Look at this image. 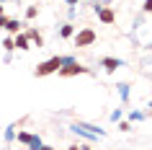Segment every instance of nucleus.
I'll return each instance as SVG.
<instances>
[{"instance_id": "nucleus-17", "label": "nucleus", "mask_w": 152, "mask_h": 150, "mask_svg": "<svg viewBox=\"0 0 152 150\" xmlns=\"http://www.w3.org/2000/svg\"><path fill=\"white\" fill-rule=\"evenodd\" d=\"M119 132H132V122H124V119H121L119 122Z\"/></svg>"}, {"instance_id": "nucleus-27", "label": "nucleus", "mask_w": 152, "mask_h": 150, "mask_svg": "<svg viewBox=\"0 0 152 150\" xmlns=\"http://www.w3.org/2000/svg\"><path fill=\"white\" fill-rule=\"evenodd\" d=\"M147 49H152V41H150V44H147Z\"/></svg>"}, {"instance_id": "nucleus-25", "label": "nucleus", "mask_w": 152, "mask_h": 150, "mask_svg": "<svg viewBox=\"0 0 152 150\" xmlns=\"http://www.w3.org/2000/svg\"><path fill=\"white\" fill-rule=\"evenodd\" d=\"M67 150H80V145H70V148H67Z\"/></svg>"}, {"instance_id": "nucleus-9", "label": "nucleus", "mask_w": 152, "mask_h": 150, "mask_svg": "<svg viewBox=\"0 0 152 150\" xmlns=\"http://www.w3.org/2000/svg\"><path fill=\"white\" fill-rule=\"evenodd\" d=\"M41 145H44V140H41L39 134H31V137H28V142H26V148H28V150H39Z\"/></svg>"}, {"instance_id": "nucleus-16", "label": "nucleus", "mask_w": 152, "mask_h": 150, "mask_svg": "<svg viewBox=\"0 0 152 150\" xmlns=\"http://www.w3.org/2000/svg\"><path fill=\"white\" fill-rule=\"evenodd\" d=\"M129 119H132V122H142V119H144V111H132Z\"/></svg>"}, {"instance_id": "nucleus-28", "label": "nucleus", "mask_w": 152, "mask_h": 150, "mask_svg": "<svg viewBox=\"0 0 152 150\" xmlns=\"http://www.w3.org/2000/svg\"><path fill=\"white\" fill-rule=\"evenodd\" d=\"M150 109H152V101H150Z\"/></svg>"}, {"instance_id": "nucleus-18", "label": "nucleus", "mask_w": 152, "mask_h": 150, "mask_svg": "<svg viewBox=\"0 0 152 150\" xmlns=\"http://www.w3.org/2000/svg\"><path fill=\"white\" fill-rule=\"evenodd\" d=\"M121 117H124V111H121V109L111 111V122H121Z\"/></svg>"}, {"instance_id": "nucleus-13", "label": "nucleus", "mask_w": 152, "mask_h": 150, "mask_svg": "<svg viewBox=\"0 0 152 150\" xmlns=\"http://www.w3.org/2000/svg\"><path fill=\"white\" fill-rule=\"evenodd\" d=\"M28 137H31V132H26V129H21V132H16V140L21 142V145H26V142H28Z\"/></svg>"}, {"instance_id": "nucleus-12", "label": "nucleus", "mask_w": 152, "mask_h": 150, "mask_svg": "<svg viewBox=\"0 0 152 150\" xmlns=\"http://www.w3.org/2000/svg\"><path fill=\"white\" fill-rule=\"evenodd\" d=\"M119 96H121V101H129V83H119Z\"/></svg>"}, {"instance_id": "nucleus-8", "label": "nucleus", "mask_w": 152, "mask_h": 150, "mask_svg": "<svg viewBox=\"0 0 152 150\" xmlns=\"http://www.w3.org/2000/svg\"><path fill=\"white\" fill-rule=\"evenodd\" d=\"M13 44H16V49H21V52L31 49V41L26 39V34H16V36H13Z\"/></svg>"}, {"instance_id": "nucleus-15", "label": "nucleus", "mask_w": 152, "mask_h": 150, "mask_svg": "<svg viewBox=\"0 0 152 150\" xmlns=\"http://www.w3.org/2000/svg\"><path fill=\"white\" fill-rule=\"evenodd\" d=\"M39 16V5H28L26 8V18H36Z\"/></svg>"}, {"instance_id": "nucleus-6", "label": "nucleus", "mask_w": 152, "mask_h": 150, "mask_svg": "<svg viewBox=\"0 0 152 150\" xmlns=\"http://www.w3.org/2000/svg\"><path fill=\"white\" fill-rule=\"evenodd\" d=\"M23 34H26V39L31 41V44H34L36 49H41V47H44V36H41V34L36 31V29H26Z\"/></svg>"}, {"instance_id": "nucleus-20", "label": "nucleus", "mask_w": 152, "mask_h": 150, "mask_svg": "<svg viewBox=\"0 0 152 150\" xmlns=\"http://www.w3.org/2000/svg\"><path fill=\"white\" fill-rule=\"evenodd\" d=\"M70 62H75V57H72V55H64L62 57V65H70Z\"/></svg>"}, {"instance_id": "nucleus-19", "label": "nucleus", "mask_w": 152, "mask_h": 150, "mask_svg": "<svg viewBox=\"0 0 152 150\" xmlns=\"http://www.w3.org/2000/svg\"><path fill=\"white\" fill-rule=\"evenodd\" d=\"M144 13H152V0H144V5H142Z\"/></svg>"}, {"instance_id": "nucleus-23", "label": "nucleus", "mask_w": 152, "mask_h": 150, "mask_svg": "<svg viewBox=\"0 0 152 150\" xmlns=\"http://www.w3.org/2000/svg\"><path fill=\"white\" fill-rule=\"evenodd\" d=\"M39 150H54V148H52V145H41Z\"/></svg>"}, {"instance_id": "nucleus-11", "label": "nucleus", "mask_w": 152, "mask_h": 150, "mask_svg": "<svg viewBox=\"0 0 152 150\" xmlns=\"http://www.w3.org/2000/svg\"><path fill=\"white\" fill-rule=\"evenodd\" d=\"M16 129H18L16 124H10L8 129H5V132H3V137H5V142H13V140H16Z\"/></svg>"}, {"instance_id": "nucleus-29", "label": "nucleus", "mask_w": 152, "mask_h": 150, "mask_svg": "<svg viewBox=\"0 0 152 150\" xmlns=\"http://www.w3.org/2000/svg\"><path fill=\"white\" fill-rule=\"evenodd\" d=\"M0 3H5V0H0Z\"/></svg>"}, {"instance_id": "nucleus-4", "label": "nucleus", "mask_w": 152, "mask_h": 150, "mask_svg": "<svg viewBox=\"0 0 152 150\" xmlns=\"http://www.w3.org/2000/svg\"><path fill=\"white\" fill-rule=\"evenodd\" d=\"M101 67L106 72H116L119 67H124V60H119V57H103L101 60Z\"/></svg>"}, {"instance_id": "nucleus-5", "label": "nucleus", "mask_w": 152, "mask_h": 150, "mask_svg": "<svg viewBox=\"0 0 152 150\" xmlns=\"http://www.w3.org/2000/svg\"><path fill=\"white\" fill-rule=\"evenodd\" d=\"M96 13H98V21L106 24V26H111L113 21H116V10H113V8H98Z\"/></svg>"}, {"instance_id": "nucleus-24", "label": "nucleus", "mask_w": 152, "mask_h": 150, "mask_svg": "<svg viewBox=\"0 0 152 150\" xmlns=\"http://www.w3.org/2000/svg\"><path fill=\"white\" fill-rule=\"evenodd\" d=\"M80 150H96V148H90V145H80Z\"/></svg>"}, {"instance_id": "nucleus-7", "label": "nucleus", "mask_w": 152, "mask_h": 150, "mask_svg": "<svg viewBox=\"0 0 152 150\" xmlns=\"http://www.w3.org/2000/svg\"><path fill=\"white\" fill-rule=\"evenodd\" d=\"M21 21H18V18H8V21H5V31L10 34V36H16V34H21Z\"/></svg>"}, {"instance_id": "nucleus-10", "label": "nucleus", "mask_w": 152, "mask_h": 150, "mask_svg": "<svg viewBox=\"0 0 152 150\" xmlns=\"http://www.w3.org/2000/svg\"><path fill=\"white\" fill-rule=\"evenodd\" d=\"M59 36H62V39H70V36H75V26H72V24H62V29H59Z\"/></svg>"}, {"instance_id": "nucleus-21", "label": "nucleus", "mask_w": 152, "mask_h": 150, "mask_svg": "<svg viewBox=\"0 0 152 150\" xmlns=\"http://www.w3.org/2000/svg\"><path fill=\"white\" fill-rule=\"evenodd\" d=\"M5 21H8V16H5V13H0V29H5Z\"/></svg>"}, {"instance_id": "nucleus-14", "label": "nucleus", "mask_w": 152, "mask_h": 150, "mask_svg": "<svg viewBox=\"0 0 152 150\" xmlns=\"http://www.w3.org/2000/svg\"><path fill=\"white\" fill-rule=\"evenodd\" d=\"M3 49H5V52H13V49H16V44H13V36H8V39H3Z\"/></svg>"}, {"instance_id": "nucleus-26", "label": "nucleus", "mask_w": 152, "mask_h": 150, "mask_svg": "<svg viewBox=\"0 0 152 150\" xmlns=\"http://www.w3.org/2000/svg\"><path fill=\"white\" fill-rule=\"evenodd\" d=\"M3 10H5V5H3V3H0V13H3Z\"/></svg>"}, {"instance_id": "nucleus-22", "label": "nucleus", "mask_w": 152, "mask_h": 150, "mask_svg": "<svg viewBox=\"0 0 152 150\" xmlns=\"http://www.w3.org/2000/svg\"><path fill=\"white\" fill-rule=\"evenodd\" d=\"M64 3H67L70 8H72V5H77V0H64Z\"/></svg>"}, {"instance_id": "nucleus-2", "label": "nucleus", "mask_w": 152, "mask_h": 150, "mask_svg": "<svg viewBox=\"0 0 152 150\" xmlns=\"http://www.w3.org/2000/svg\"><path fill=\"white\" fill-rule=\"evenodd\" d=\"M57 75H59V78H75V75H90V70L75 60V62H70V65H62V67L57 70Z\"/></svg>"}, {"instance_id": "nucleus-1", "label": "nucleus", "mask_w": 152, "mask_h": 150, "mask_svg": "<svg viewBox=\"0 0 152 150\" xmlns=\"http://www.w3.org/2000/svg\"><path fill=\"white\" fill-rule=\"evenodd\" d=\"M59 67H62V57L57 55V57H49L44 62H39L34 67V75H36V78H47V75H54Z\"/></svg>"}, {"instance_id": "nucleus-3", "label": "nucleus", "mask_w": 152, "mask_h": 150, "mask_svg": "<svg viewBox=\"0 0 152 150\" xmlns=\"http://www.w3.org/2000/svg\"><path fill=\"white\" fill-rule=\"evenodd\" d=\"M96 41H98V34L93 29H88V26L75 34V47H93Z\"/></svg>"}]
</instances>
